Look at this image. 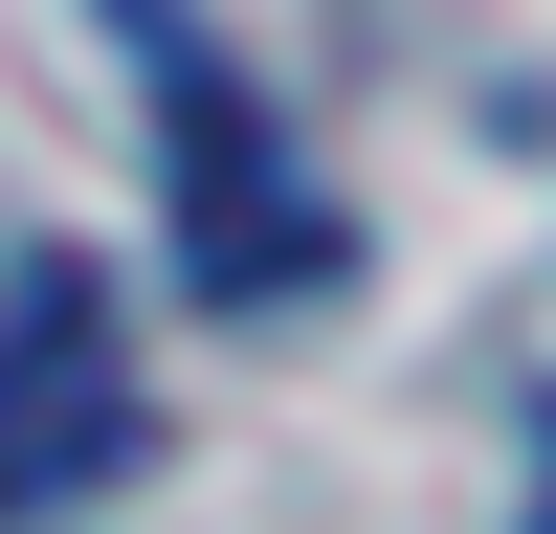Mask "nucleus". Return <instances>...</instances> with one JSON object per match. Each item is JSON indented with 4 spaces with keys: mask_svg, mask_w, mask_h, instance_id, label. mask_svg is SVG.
Wrapping results in <instances>:
<instances>
[{
    "mask_svg": "<svg viewBox=\"0 0 556 534\" xmlns=\"http://www.w3.org/2000/svg\"><path fill=\"white\" fill-rule=\"evenodd\" d=\"M112 23V67L156 89V201H178V290L201 312H267V290H334V201H312L290 112H267L245 67H223L178 0H89Z\"/></svg>",
    "mask_w": 556,
    "mask_h": 534,
    "instance_id": "obj_1",
    "label": "nucleus"
},
{
    "mask_svg": "<svg viewBox=\"0 0 556 534\" xmlns=\"http://www.w3.org/2000/svg\"><path fill=\"white\" fill-rule=\"evenodd\" d=\"M156 445V400H134V312L89 245H23L0 267V534L89 512V490Z\"/></svg>",
    "mask_w": 556,
    "mask_h": 534,
    "instance_id": "obj_2",
    "label": "nucleus"
},
{
    "mask_svg": "<svg viewBox=\"0 0 556 534\" xmlns=\"http://www.w3.org/2000/svg\"><path fill=\"white\" fill-rule=\"evenodd\" d=\"M534 534H556V512H534Z\"/></svg>",
    "mask_w": 556,
    "mask_h": 534,
    "instance_id": "obj_3",
    "label": "nucleus"
}]
</instances>
